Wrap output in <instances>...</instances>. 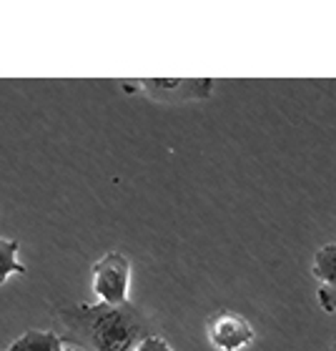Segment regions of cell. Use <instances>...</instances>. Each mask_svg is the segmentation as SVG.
<instances>
[{"instance_id": "cell-3", "label": "cell", "mask_w": 336, "mask_h": 351, "mask_svg": "<svg viewBox=\"0 0 336 351\" xmlns=\"http://www.w3.org/2000/svg\"><path fill=\"white\" fill-rule=\"evenodd\" d=\"M254 337V326L236 311H216L208 319V341L219 351H241Z\"/></svg>"}, {"instance_id": "cell-7", "label": "cell", "mask_w": 336, "mask_h": 351, "mask_svg": "<svg viewBox=\"0 0 336 351\" xmlns=\"http://www.w3.org/2000/svg\"><path fill=\"white\" fill-rule=\"evenodd\" d=\"M18 251H21V241L18 239H3L0 236V286L5 284L13 274H28L25 263L18 258Z\"/></svg>"}, {"instance_id": "cell-4", "label": "cell", "mask_w": 336, "mask_h": 351, "mask_svg": "<svg viewBox=\"0 0 336 351\" xmlns=\"http://www.w3.org/2000/svg\"><path fill=\"white\" fill-rule=\"evenodd\" d=\"M141 90L154 95L156 101H186V98H206L213 90V81L201 78V81H183V78H156V81H141Z\"/></svg>"}, {"instance_id": "cell-2", "label": "cell", "mask_w": 336, "mask_h": 351, "mask_svg": "<svg viewBox=\"0 0 336 351\" xmlns=\"http://www.w3.org/2000/svg\"><path fill=\"white\" fill-rule=\"evenodd\" d=\"M93 293L101 304L121 306L128 301V289H131V261L118 254L108 251L93 263Z\"/></svg>"}, {"instance_id": "cell-5", "label": "cell", "mask_w": 336, "mask_h": 351, "mask_svg": "<svg viewBox=\"0 0 336 351\" xmlns=\"http://www.w3.org/2000/svg\"><path fill=\"white\" fill-rule=\"evenodd\" d=\"M311 274L319 281V306L326 314L336 311V241L316 251Z\"/></svg>"}, {"instance_id": "cell-8", "label": "cell", "mask_w": 336, "mask_h": 351, "mask_svg": "<svg viewBox=\"0 0 336 351\" xmlns=\"http://www.w3.org/2000/svg\"><path fill=\"white\" fill-rule=\"evenodd\" d=\"M133 351H176L173 346L168 344L166 339H161V337H154V334H148V337H143L136 344V349Z\"/></svg>"}, {"instance_id": "cell-9", "label": "cell", "mask_w": 336, "mask_h": 351, "mask_svg": "<svg viewBox=\"0 0 336 351\" xmlns=\"http://www.w3.org/2000/svg\"><path fill=\"white\" fill-rule=\"evenodd\" d=\"M60 351H75V349H71V346H66V344H63V349H60Z\"/></svg>"}, {"instance_id": "cell-10", "label": "cell", "mask_w": 336, "mask_h": 351, "mask_svg": "<svg viewBox=\"0 0 336 351\" xmlns=\"http://www.w3.org/2000/svg\"><path fill=\"white\" fill-rule=\"evenodd\" d=\"M329 351H336V339H334V344H331V349Z\"/></svg>"}, {"instance_id": "cell-6", "label": "cell", "mask_w": 336, "mask_h": 351, "mask_svg": "<svg viewBox=\"0 0 336 351\" xmlns=\"http://www.w3.org/2000/svg\"><path fill=\"white\" fill-rule=\"evenodd\" d=\"M60 349H63V339L56 331L28 329L3 351H60Z\"/></svg>"}, {"instance_id": "cell-1", "label": "cell", "mask_w": 336, "mask_h": 351, "mask_svg": "<svg viewBox=\"0 0 336 351\" xmlns=\"http://www.w3.org/2000/svg\"><path fill=\"white\" fill-rule=\"evenodd\" d=\"M60 319L75 341L93 351H133L146 334V319L133 304H73L60 308Z\"/></svg>"}]
</instances>
